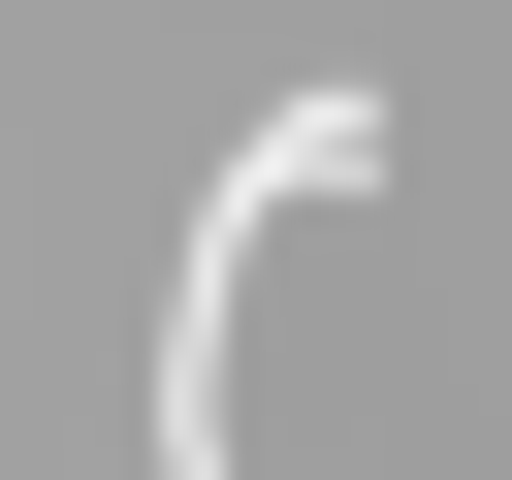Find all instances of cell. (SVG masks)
<instances>
[{
  "mask_svg": "<svg viewBox=\"0 0 512 480\" xmlns=\"http://www.w3.org/2000/svg\"><path fill=\"white\" fill-rule=\"evenodd\" d=\"M288 192H384V96H352V64H288V96H256V160L192 192V320H160V480H256V448H224V320H256V224H288Z\"/></svg>",
  "mask_w": 512,
  "mask_h": 480,
  "instance_id": "obj_1",
  "label": "cell"
}]
</instances>
